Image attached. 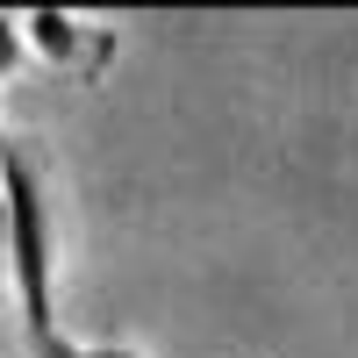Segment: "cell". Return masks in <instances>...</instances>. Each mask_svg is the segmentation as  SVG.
Masks as SVG:
<instances>
[{
	"label": "cell",
	"mask_w": 358,
	"mask_h": 358,
	"mask_svg": "<svg viewBox=\"0 0 358 358\" xmlns=\"http://www.w3.org/2000/svg\"><path fill=\"white\" fill-rule=\"evenodd\" d=\"M0 179H8V273L22 301V337L29 358H136L122 344H72L57 330V287H50V201H43V165L22 136H0Z\"/></svg>",
	"instance_id": "obj_1"
},
{
	"label": "cell",
	"mask_w": 358,
	"mask_h": 358,
	"mask_svg": "<svg viewBox=\"0 0 358 358\" xmlns=\"http://www.w3.org/2000/svg\"><path fill=\"white\" fill-rule=\"evenodd\" d=\"M22 43L36 50V57H50V65H65V72H86V79L115 57V36H108V29H101V22H79V15H65V8H29V15H22Z\"/></svg>",
	"instance_id": "obj_2"
},
{
	"label": "cell",
	"mask_w": 358,
	"mask_h": 358,
	"mask_svg": "<svg viewBox=\"0 0 358 358\" xmlns=\"http://www.w3.org/2000/svg\"><path fill=\"white\" fill-rule=\"evenodd\" d=\"M22 57H29V43H22V15H0V79H15Z\"/></svg>",
	"instance_id": "obj_3"
},
{
	"label": "cell",
	"mask_w": 358,
	"mask_h": 358,
	"mask_svg": "<svg viewBox=\"0 0 358 358\" xmlns=\"http://www.w3.org/2000/svg\"><path fill=\"white\" fill-rule=\"evenodd\" d=\"M0 265H8V179H0Z\"/></svg>",
	"instance_id": "obj_4"
}]
</instances>
